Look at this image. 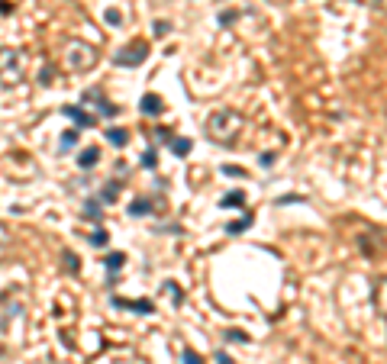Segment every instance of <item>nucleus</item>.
I'll return each instance as SVG.
<instances>
[{
	"label": "nucleus",
	"instance_id": "nucleus-1",
	"mask_svg": "<svg viewBox=\"0 0 387 364\" xmlns=\"http://www.w3.org/2000/svg\"><path fill=\"white\" fill-rule=\"evenodd\" d=\"M148 58V46L145 42H132V46L120 48V52L113 55V65H120V68H136V65H142Z\"/></svg>",
	"mask_w": 387,
	"mask_h": 364
},
{
	"label": "nucleus",
	"instance_id": "nucleus-2",
	"mask_svg": "<svg viewBox=\"0 0 387 364\" xmlns=\"http://www.w3.org/2000/svg\"><path fill=\"white\" fill-rule=\"evenodd\" d=\"M139 110L145 113V116H158V113L165 110V103H162V97H158V93H145V97L139 100Z\"/></svg>",
	"mask_w": 387,
	"mask_h": 364
},
{
	"label": "nucleus",
	"instance_id": "nucleus-3",
	"mask_svg": "<svg viewBox=\"0 0 387 364\" xmlns=\"http://www.w3.org/2000/svg\"><path fill=\"white\" fill-rule=\"evenodd\" d=\"M62 113H65L68 119H74L77 126H94V123H97V119H94L91 113H84L81 107H62Z\"/></svg>",
	"mask_w": 387,
	"mask_h": 364
},
{
	"label": "nucleus",
	"instance_id": "nucleus-4",
	"mask_svg": "<svg viewBox=\"0 0 387 364\" xmlns=\"http://www.w3.org/2000/svg\"><path fill=\"white\" fill-rule=\"evenodd\" d=\"M113 306H129V310H136V313H152L155 310L152 300H116V296H113Z\"/></svg>",
	"mask_w": 387,
	"mask_h": 364
},
{
	"label": "nucleus",
	"instance_id": "nucleus-5",
	"mask_svg": "<svg viewBox=\"0 0 387 364\" xmlns=\"http://www.w3.org/2000/svg\"><path fill=\"white\" fill-rule=\"evenodd\" d=\"M97 161H100V148H97V145L84 148V152H81V158H77V164H81V168H94Z\"/></svg>",
	"mask_w": 387,
	"mask_h": 364
},
{
	"label": "nucleus",
	"instance_id": "nucleus-6",
	"mask_svg": "<svg viewBox=\"0 0 387 364\" xmlns=\"http://www.w3.org/2000/svg\"><path fill=\"white\" fill-rule=\"evenodd\" d=\"M107 142H113L116 148H123L126 142H129V132H126V129H116V126H113V129H107Z\"/></svg>",
	"mask_w": 387,
	"mask_h": 364
},
{
	"label": "nucleus",
	"instance_id": "nucleus-7",
	"mask_svg": "<svg viewBox=\"0 0 387 364\" xmlns=\"http://www.w3.org/2000/svg\"><path fill=\"white\" fill-rule=\"evenodd\" d=\"M242 203H245V194L242 190H232V194H226L219 200V206H242Z\"/></svg>",
	"mask_w": 387,
	"mask_h": 364
},
{
	"label": "nucleus",
	"instance_id": "nucleus-8",
	"mask_svg": "<svg viewBox=\"0 0 387 364\" xmlns=\"http://www.w3.org/2000/svg\"><path fill=\"white\" fill-rule=\"evenodd\" d=\"M248 226H252V216H245V219H236V223H229V226H226V232H229V235H239V232H245Z\"/></svg>",
	"mask_w": 387,
	"mask_h": 364
},
{
	"label": "nucleus",
	"instance_id": "nucleus-9",
	"mask_svg": "<svg viewBox=\"0 0 387 364\" xmlns=\"http://www.w3.org/2000/svg\"><path fill=\"white\" fill-rule=\"evenodd\" d=\"M87 239H91V245L94 248H107V242H110V235L103 232V229H94L91 235H87Z\"/></svg>",
	"mask_w": 387,
	"mask_h": 364
},
{
	"label": "nucleus",
	"instance_id": "nucleus-10",
	"mask_svg": "<svg viewBox=\"0 0 387 364\" xmlns=\"http://www.w3.org/2000/svg\"><path fill=\"white\" fill-rule=\"evenodd\" d=\"M123 261H126L123 251H116V255H107V258H103V264H107L110 271H120V268H123Z\"/></svg>",
	"mask_w": 387,
	"mask_h": 364
},
{
	"label": "nucleus",
	"instance_id": "nucleus-11",
	"mask_svg": "<svg viewBox=\"0 0 387 364\" xmlns=\"http://www.w3.org/2000/svg\"><path fill=\"white\" fill-rule=\"evenodd\" d=\"M171 152H174L178 158H184L187 152H191V142L187 139H171Z\"/></svg>",
	"mask_w": 387,
	"mask_h": 364
},
{
	"label": "nucleus",
	"instance_id": "nucleus-12",
	"mask_svg": "<svg viewBox=\"0 0 387 364\" xmlns=\"http://www.w3.org/2000/svg\"><path fill=\"white\" fill-rule=\"evenodd\" d=\"M129 213H132V216H148V213H152V209H148V200H132L129 203Z\"/></svg>",
	"mask_w": 387,
	"mask_h": 364
},
{
	"label": "nucleus",
	"instance_id": "nucleus-13",
	"mask_svg": "<svg viewBox=\"0 0 387 364\" xmlns=\"http://www.w3.org/2000/svg\"><path fill=\"white\" fill-rule=\"evenodd\" d=\"M77 136H81L77 129H65V136H62V148H74V145H77Z\"/></svg>",
	"mask_w": 387,
	"mask_h": 364
},
{
	"label": "nucleus",
	"instance_id": "nucleus-14",
	"mask_svg": "<svg viewBox=\"0 0 387 364\" xmlns=\"http://www.w3.org/2000/svg\"><path fill=\"white\" fill-rule=\"evenodd\" d=\"M84 213H87V216H91V219H100V203H97V200H87Z\"/></svg>",
	"mask_w": 387,
	"mask_h": 364
},
{
	"label": "nucleus",
	"instance_id": "nucleus-15",
	"mask_svg": "<svg viewBox=\"0 0 387 364\" xmlns=\"http://www.w3.org/2000/svg\"><path fill=\"white\" fill-rule=\"evenodd\" d=\"M226 341H248V335L242 332V329H229V332H226Z\"/></svg>",
	"mask_w": 387,
	"mask_h": 364
},
{
	"label": "nucleus",
	"instance_id": "nucleus-16",
	"mask_svg": "<svg viewBox=\"0 0 387 364\" xmlns=\"http://www.w3.org/2000/svg\"><path fill=\"white\" fill-rule=\"evenodd\" d=\"M223 174H226V178H245V171L236 168V164H223Z\"/></svg>",
	"mask_w": 387,
	"mask_h": 364
},
{
	"label": "nucleus",
	"instance_id": "nucleus-17",
	"mask_svg": "<svg viewBox=\"0 0 387 364\" xmlns=\"http://www.w3.org/2000/svg\"><path fill=\"white\" fill-rule=\"evenodd\" d=\"M116 194H120V187H116V184H110V187H103V194H100V197H103L107 203H113V200H116Z\"/></svg>",
	"mask_w": 387,
	"mask_h": 364
},
{
	"label": "nucleus",
	"instance_id": "nucleus-18",
	"mask_svg": "<svg viewBox=\"0 0 387 364\" xmlns=\"http://www.w3.org/2000/svg\"><path fill=\"white\" fill-rule=\"evenodd\" d=\"M65 264H68L71 274H77V255H74V251H65Z\"/></svg>",
	"mask_w": 387,
	"mask_h": 364
},
{
	"label": "nucleus",
	"instance_id": "nucleus-19",
	"mask_svg": "<svg viewBox=\"0 0 387 364\" xmlns=\"http://www.w3.org/2000/svg\"><path fill=\"white\" fill-rule=\"evenodd\" d=\"M155 164H158V158H155V152H145V155H142V168H148V171H152Z\"/></svg>",
	"mask_w": 387,
	"mask_h": 364
},
{
	"label": "nucleus",
	"instance_id": "nucleus-20",
	"mask_svg": "<svg viewBox=\"0 0 387 364\" xmlns=\"http://www.w3.org/2000/svg\"><path fill=\"white\" fill-rule=\"evenodd\" d=\"M184 364H203V358L197 355V351H191V348H187V351H184Z\"/></svg>",
	"mask_w": 387,
	"mask_h": 364
},
{
	"label": "nucleus",
	"instance_id": "nucleus-21",
	"mask_svg": "<svg viewBox=\"0 0 387 364\" xmlns=\"http://www.w3.org/2000/svg\"><path fill=\"white\" fill-rule=\"evenodd\" d=\"M120 20H123V16L116 13V10H107V23L110 26H120Z\"/></svg>",
	"mask_w": 387,
	"mask_h": 364
},
{
	"label": "nucleus",
	"instance_id": "nucleus-22",
	"mask_svg": "<svg viewBox=\"0 0 387 364\" xmlns=\"http://www.w3.org/2000/svg\"><path fill=\"white\" fill-rule=\"evenodd\" d=\"M168 29H171V23H165V20H158V23H155V36H165Z\"/></svg>",
	"mask_w": 387,
	"mask_h": 364
},
{
	"label": "nucleus",
	"instance_id": "nucleus-23",
	"mask_svg": "<svg viewBox=\"0 0 387 364\" xmlns=\"http://www.w3.org/2000/svg\"><path fill=\"white\" fill-rule=\"evenodd\" d=\"M100 113H103V116H113L116 107H113V103H107V100H100Z\"/></svg>",
	"mask_w": 387,
	"mask_h": 364
},
{
	"label": "nucleus",
	"instance_id": "nucleus-24",
	"mask_svg": "<svg viewBox=\"0 0 387 364\" xmlns=\"http://www.w3.org/2000/svg\"><path fill=\"white\" fill-rule=\"evenodd\" d=\"M258 164H262V168H271V164H274V155H271V152H265V155L258 158Z\"/></svg>",
	"mask_w": 387,
	"mask_h": 364
},
{
	"label": "nucleus",
	"instance_id": "nucleus-25",
	"mask_svg": "<svg viewBox=\"0 0 387 364\" xmlns=\"http://www.w3.org/2000/svg\"><path fill=\"white\" fill-rule=\"evenodd\" d=\"M278 203H303V197H297V194H287V197H281Z\"/></svg>",
	"mask_w": 387,
	"mask_h": 364
},
{
	"label": "nucleus",
	"instance_id": "nucleus-26",
	"mask_svg": "<svg viewBox=\"0 0 387 364\" xmlns=\"http://www.w3.org/2000/svg\"><path fill=\"white\" fill-rule=\"evenodd\" d=\"M232 20H236V13H232V10H229V13H223V16H219V23H223V26H229Z\"/></svg>",
	"mask_w": 387,
	"mask_h": 364
},
{
	"label": "nucleus",
	"instance_id": "nucleus-27",
	"mask_svg": "<svg viewBox=\"0 0 387 364\" xmlns=\"http://www.w3.org/2000/svg\"><path fill=\"white\" fill-rule=\"evenodd\" d=\"M155 132H158V142H171V132L168 129H155Z\"/></svg>",
	"mask_w": 387,
	"mask_h": 364
},
{
	"label": "nucleus",
	"instance_id": "nucleus-28",
	"mask_svg": "<svg viewBox=\"0 0 387 364\" xmlns=\"http://www.w3.org/2000/svg\"><path fill=\"white\" fill-rule=\"evenodd\" d=\"M217 364H232V358L223 355V351H217Z\"/></svg>",
	"mask_w": 387,
	"mask_h": 364
},
{
	"label": "nucleus",
	"instance_id": "nucleus-29",
	"mask_svg": "<svg viewBox=\"0 0 387 364\" xmlns=\"http://www.w3.org/2000/svg\"><path fill=\"white\" fill-rule=\"evenodd\" d=\"M0 13H10V3H7V0H0Z\"/></svg>",
	"mask_w": 387,
	"mask_h": 364
}]
</instances>
